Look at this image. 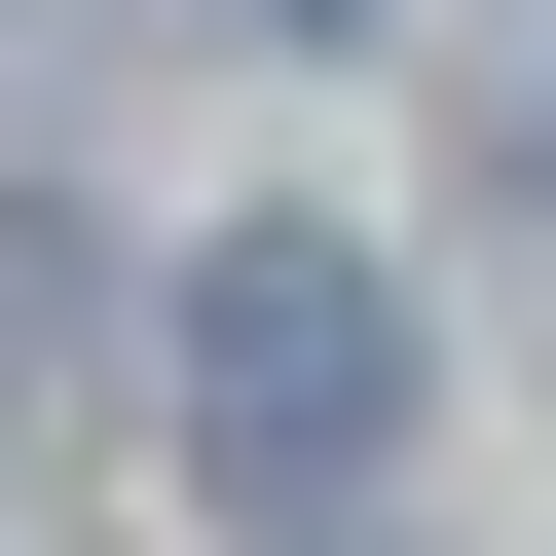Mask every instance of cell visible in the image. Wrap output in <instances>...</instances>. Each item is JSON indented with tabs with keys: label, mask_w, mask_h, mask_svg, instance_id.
<instances>
[{
	"label": "cell",
	"mask_w": 556,
	"mask_h": 556,
	"mask_svg": "<svg viewBox=\"0 0 556 556\" xmlns=\"http://www.w3.org/2000/svg\"><path fill=\"white\" fill-rule=\"evenodd\" d=\"M186 445H223L260 519H334V482L408 445V298H371L334 223H223V260H186Z\"/></svg>",
	"instance_id": "cell-1"
}]
</instances>
